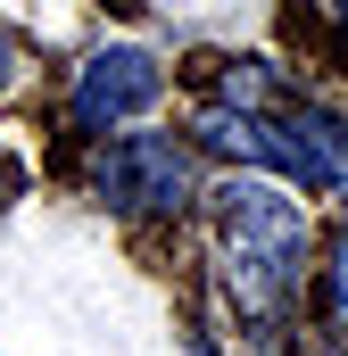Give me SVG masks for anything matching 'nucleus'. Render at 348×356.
Wrapping results in <instances>:
<instances>
[{
    "label": "nucleus",
    "mask_w": 348,
    "mask_h": 356,
    "mask_svg": "<svg viewBox=\"0 0 348 356\" xmlns=\"http://www.w3.org/2000/svg\"><path fill=\"white\" fill-rule=\"evenodd\" d=\"M199 356H216V340H199Z\"/></svg>",
    "instance_id": "obj_9"
},
{
    "label": "nucleus",
    "mask_w": 348,
    "mask_h": 356,
    "mask_svg": "<svg viewBox=\"0 0 348 356\" xmlns=\"http://www.w3.org/2000/svg\"><path fill=\"white\" fill-rule=\"evenodd\" d=\"M216 241H224L232 307L258 332H274L290 315V298L307 290V216H299V199L265 175H232L216 191Z\"/></svg>",
    "instance_id": "obj_1"
},
{
    "label": "nucleus",
    "mask_w": 348,
    "mask_h": 356,
    "mask_svg": "<svg viewBox=\"0 0 348 356\" xmlns=\"http://www.w3.org/2000/svg\"><path fill=\"white\" fill-rule=\"evenodd\" d=\"M324 307H332V332L348 340V224L332 241V266H324Z\"/></svg>",
    "instance_id": "obj_7"
},
{
    "label": "nucleus",
    "mask_w": 348,
    "mask_h": 356,
    "mask_svg": "<svg viewBox=\"0 0 348 356\" xmlns=\"http://www.w3.org/2000/svg\"><path fill=\"white\" fill-rule=\"evenodd\" d=\"M158 91H166V67H158L150 50H100V58H84V75H75L67 116H75L84 133H108V124L158 108Z\"/></svg>",
    "instance_id": "obj_4"
},
{
    "label": "nucleus",
    "mask_w": 348,
    "mask_h": 356,
    "mask_svg": "<svg viewBox=\"0 0 348 356\" xmlns=\"http://www.w3.org/2000/svg\"><path fill=\"white\" fill-rule=\"evenodd\" d=\"M265 141H274V166L307 191H348V116L315 108V99H282L265 116Z\"/></svg>",
    "instance_id": "obj_3"
},
{
    "label": "nucleus",
    "mask_w": 348,
    "mask_h": 356,
    "mask_svg": "<svg viewBox=\"0 0 348 356\" xmlns=\"http://www.w3.org/2000/svg\"><path fill=\"white\" fill-rule=\"evenodd\" d=\"M307 8H315V17H324V25H332V33L348 42V0H307Z\"/></svg>",
    "instance_id": "obj_8"
},
{
    "label": "nucleus",
    "mask_w": 348,
    "mask_h": 356,
    "mask_svg": "<svg viewBox=\"0 0 348 356\" xmlns=\"http://www.w3.org/2000/svg\"><path fill=\"white\" fill-rule=\"evenodd\" d=\"M216 99L241 108V116H274V108L290 99V75H282L274 58H232V67L216 75Z\"/></svg>",
    "instance_id": "obj_6"
},
{
    "label": "nucleus",
    "mask_w": 348,
    "mask_h": 356,
    "mask_svg": "<svg viewBox=\"0 0 348 356\" xmlns=\"http://www.w3.org/2000/svg\"><path fill=\"white\" fill-rule=\"evenodd\" d=\"M91 191L116 207V216H182L199 199V166L191 149L166 133H125L91 158Z\"/></svg>",
    "instance_id": "obj_2"
},
{
    "label": "nucleus",
    "mask_w": 348,
    "mask_h": 356,
    "mask_svg": "<svg viewBox=\"0 0 348 356\" xmlns=\"http://www.w3.org/2000/svg\"><path fill=\"white\" fill-rule=\"evenodd\" d=\"M191 133H199V149H216V158H241V166H274L265 116H241V108H224V99H216V108H207V116H199Z\"/></svg>",
    "instance_id": "obj_5"
}]
</instances>
